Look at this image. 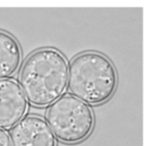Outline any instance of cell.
Listing matches in <instances>:
<instances>
[{
    "label": "cell",
    "mask_w": 151,
    "mask_h": 146,
    "mask_svg": "<svg viewBox=\"0 0 151 146\" xmlns=\"http://www.w3.org/2000/svg\"><path fill=\"white\" fill-rule=\"evenodd\" d=\"M68 64L55 48H42L24 63L19 74V86L27 100L36 107L51 105L66 90Z\"/></svg>",
    "instance_id": "obj_1"
},
{
    "label": "cell",
    "mask_w": 151,
    "mask_h": 146,
    "mask_svg": "<svg viewBox=\"0 0 151 146\" xmlns=\"http://www.w3.org/2000/svg\"><path fill=\"white\" fill-rule=\"evenodd\" d=\"M117 71L104 55L87 52L76 56L68 69V88L86 104L99 105L108 100L117 88Z\"/></svg>",
    "instance_id": "obj_2"
},
{
    "label": "cell",
    "mask_w": 151,
    "mask_h": 146,
    "mask_svg": "<svg viewBox=\"0 0 151 146\" xmlns=\"http://www.w3.org/2000/svg\"><path fill=\"white\" fill-rule=\"evenodd\" d=\"M46 119L54 136L66 144L85 140L95 125L91 108L71 95L62 96L54 101L47 111Z\"/></svg>",
    "instance_id": "obj_3"
},
{
    "label": "cell",
    "mask_w": 151,
    "mask_h": 146,
    "mask_svg": "<svg viewBox=\"0 0 151 146\" xmlns=\"http://www.w3.org/2000/svg\"><path fill=\"white\" fill-rule=\"evenodd\" d=\"M28 104L19 85L12 79H0V129H10L24 118Z\"/></svg>",
    "instance_id": "obj_4"
},
{
    "label": "cell",
    "mask_w": 151,
    "mask_h": 146,
    "mask_svg": "<svg viewBox=\"0 0 151 146\" xmlns=\"http://www.w3.org/2000/svg\"><path fill=\"white\" fill-rule=\"evenodd\" d=\"M12 146H57V141L47 122L41 117L27 116L11 131Z\"/></svg>",
    "instance_id": "obj_5"
},
{
    "label": "cell",
    "mask_w": 151,
    "mask_h": 146,
    "mask_svg": "<svg viewBox=\"0 0 151 146\" xmlns=\"http://www.w3.org/2000/svg\"><path fill=\"white\" fill-rule=\"evenodd\" d=\"M21 63L18 41L9 33L0 31V79L12 76Z\"/></svg>",
    "instance_id": "obj_6"
},
{
    "label": "cell",
    "mask_w": 151,
    "mask_h": 146,
    "mask_svg": "<svg viewBox=\"0 0 151 146\" xmlns=\"http://www.w3.org/2000/svg\"><path fill=\"white\" fill-rule=\"evenodd\" d=\"M0 146H12L8 134L0 129Z\"/></svg>",
    "instance_id": "obj_7"
}]
</instances>
